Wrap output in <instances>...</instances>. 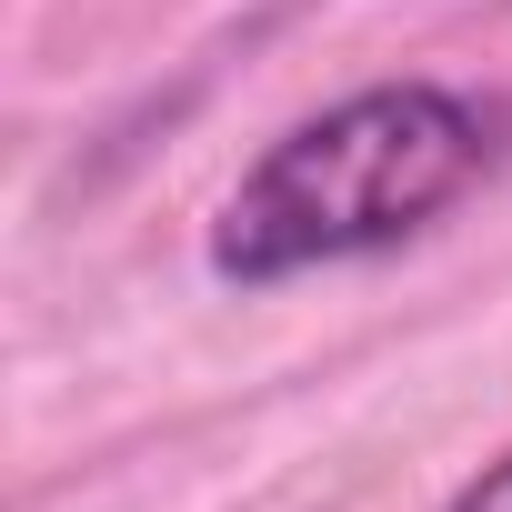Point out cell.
Listing matches in <instances>:
<instances>
[{
	"label": "cell",
	"instance_id": "cell-2",
	"mask_svg": "<svg viewBox=\"0 0 512 512\" xmlns=\"http://www.w3.org/2000/svg\"><path fill=\"white\" fill-rule=\"evenodd\" d=\"M442 512H512V452H502V462H482V472H472Z\"/></svg>",
	"mask_w": 512,
	"mask_h": 512
},
{
	"label": "cell",
	"instance_id": "cell-1",
	"mask_svg": "<svg viewBox=\"0 0 512 512\" xmlns=\"http://www.w3.org/2000/svg\"><path fill=\"white\" fill-rule=\"evenodd\" d=\"M512 151V111L462 81H372L292 121L211 211V272L241 292H282L422 241L472 201Z\"/></svg>",
	"mask_w": 512,
	"mask_h": 512
}]
</instances>
